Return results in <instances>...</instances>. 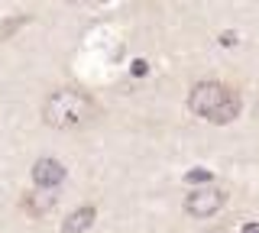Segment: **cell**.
<instances>
[{
  "label": "cell",
  "mask_w": 259,
  "mask_h": 233,
  "mask_svg": "<svg viewBox=\"0 0 259 233\" xmlns=\"http://www.w3.org/2000/svg\"><path fill=\"white\" fill-rule=\"evenodd\" d=\"M97 117V101L78 87H59L42 104V120L52 130H75Z\"/></svg>",
  "instance_id": "obj_1"
},
{
  "label": "cell",
  "mask_w": 259,
  "mask_h": 233,
  "mask_svg": "<svg viewBox=\"0 0 259 233\" xmlns=\"http://www.w3.org/2000/svg\"><path fill=\"white\" fill-rule=\"evenodd\" d=\"M188 110L207 123H233L240 117V94L224 81H198L188 91Z\"/></svg>",
  "instance_id": "obj_2"
},
{
  "label": "cell",
  "mask_w": 259,
  "mask_h": 233,
  "mask_svg": "<svg viewBox=\"0 0 259 233\" xmlns=\"http://www.w3.org/2000/svg\"><path fill=\"white\" fill-rule=\"evenodd\" d=\"M224 204H227V191L214 188V184L194 188V191H188V198H185V211L191 217H214Z\"/></svg>",
  "instance_id": "obj_3"
},
{
  "label": "cell",
  "mask_w": 259,
  "mask_h": 233,
  "mask_svg": "<svg viewBox=\"0 0 259 233\" xmlns=\"http://www.w3.org/2000/svg\"><path fill=\"white\" fill-rule=\"evenodd\" d=\"M32 181H36V188L42 191H52L59 188V184L65 181V165L59 162V159H39L36 165H32Z\"/></svg>",
  "instance_id": "obj_4"
},
{
  "label": "cell",
  "mask_w": 259,
  "mask_h": 233,
  "mask_svg": "<svg viewBox=\"0 0 259 233\" xmlns=\"http://www.w3.org/2000/svg\"><path fill=\"white\" fill-rule=\"evenodd\" d=\"M94 217H97V207H91V204L78 207V211H71L68 217H65V223H62V233H84V230H91Z\"/></svg>",
  "instance_id": "obj_5"
},
{
  "label": "cell",
  "mask_w": 259,
  "mask_h": 233,
  "mask_svg": "<svg viewBox=\"0 0 259 233\" xmlns=\"http://www.w3.org/2000/svg\"><path fill=\"white\" fill-rule=\"evenodd\" d=\"M23 207H26V211L32 214V217H42V214H49L55 207V195L52 191H29L26 198H23Z\"/></svg>",
  "instance_id": "obj_6"
},
{
  "label": "cell",
  "mask_w": 259,
  "mask_h": 233,
  "mask_svg": "<svg viewBox=\"0 0 259 233\" xmlns=\"http://www.w3.org/2000/svg\"><path fill=\"white\" fill-rule=\"evenodd\" d=\"M210 178H214L210 168H191V172L185 175V181H188V184H210Z\"/></svg>",
  "instance_id": "obj_7"
},
{
  "label": "cell",
  "mask_w": 259,
  "mask_h": 233,
  "mask_svg": "<svg viewBox=\"0 0 259 233\" xmlns=\"http://www.w3.org/2000/svg\"><path fill=\"white\" fill-rule=\"evenodd\" d=\"M130 71H133L136 78H143L146 71H149V62H146V59H133V62H130Z\"/></svg>",
  "instance_id": "obj_8"
},
{
  "label": "cell",
  "mask_w": 259,
  "mask_h": 233,
  "mask_svg": "<svg viewBox=\"0 0 259 233\" xmlns=\"http://www.w3.org/2000/svg\"><path fill=\"white\" fill-rule=\"evenodd\" d=\"M221 45H237V33H221Z\"/></svg>",
  "instance_id": "obj_9"
},
{
  "label": "cell",
  "mask_w": 259,
  "mask_h": 233,
  "mask_svg": "<svg viewBox=\"0 0 259 233\" xmlns=\"http://www.w3.org/2000/svg\"><path fill=\"white\" fill-rule=\"evenodd\" d=\"M240 233H259V223H256V220H253V223H246V227H243Z\"/></svg>",
  "instance_id": "obj_10"
},
{
  "label": "cell",
  "mask_w": 259,
  "mask_h": 233,
  "mask_svg": "<svg viewBox=\"0 0 259 233\" xmlns=\"http://www.w3.org/2000/svg\"><path fill=\"white\" fill-rule=\"evenodd\" d=\"M204 233H227V230H204Z\"/></svg>",
  "instance_id": "obj_11"
},
{
  "label": "cell",
  "mask_w": 259,
  "mask_h": 233,
  "mask_svg": "<svg viewBox=\"0 0 259 233\" xmlns=\"http://www.w3.org/2000/svg\"><path fill=\"white\" fill-rule=\"evenodd\" d=\"M68 4H81V0H68Z\"/></svg>",
  "instance_id": "obj_12"
}]
</instances>
